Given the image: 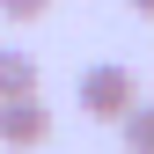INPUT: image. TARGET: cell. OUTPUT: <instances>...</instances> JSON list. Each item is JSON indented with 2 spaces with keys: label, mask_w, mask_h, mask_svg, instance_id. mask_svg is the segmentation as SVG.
<instances>
[{
  "label": "cell",
  "mask_w": 154,
  "mask_h": 154,
  "mask_svg": "<svg viewBox=\"0 0 154 154\" xmlns=\"http://www.w3.org/2000/svg\"><path fill=\"white\" fill-rule=\"evenodd\" d=\"M51 140V110H44V95H0V147H15V154H29V147H44Z\"/></svg>",
  "instance_id": "cell-2"
},
{
  "label": "cell",
  "mask_w": 154,
  "mask_h": 154,
  "mask_svg": "<svg viewBox=\"0 0 154 154\" xmlns=\"http://www.w3.org/2000/svg\"><path fill=\"white\" fill-rule=\"evenodd\" d=\"M118 132H125V154H154V103H132L118 118Z\"/></svg>",
  "instance_id": "cell-3"
},
{
  "label": "cell",
  "mask_w": 154,
  "mask_h": 154,
  "mask_svg": "<svg viewBox=\"0 0 154 154\" xmlns=\"http://www.w3.org/2000/svg\"><path fill=\"white\" fill-rule=\"evenodd\" d=\"M44 8H51V0H0V15H8V22H37Z\"/></svg>",
  "instance_id": "cell-5"
},
{
  "label": "cell",
  "mask_w": 154,
  "mask_h": 154,
  "mask_svg": "<svg viewBox=\"0 0 154 154\" xmlns=\"http://www.w3.org/2000/svg\"><path fill=\"white\" fill-rule=\"evenodd\" d=\"M37 88V59L29 51H0V95H29Z\"/></svg>",
  "instance_id": "cell-4"
},
{
  "label": "cell",
  "mask_w": 154,
  "mask_h": 154,
  "mask_svg": "<svg viewBox=\"0 0 154 154\" xmlns=\"http://www.w3.org/2000/svg\"><path fill=\"white\" fill-rule=\"evenodd\" d=\"M73 95H81V118H103L118 125L132 103H140V81H132V66H81V81H73Z\"/></svg>",
  "instance_id": "cell-1"
},
{
  "label": "cell",
  "mask_w": 154,
  "mask_h": 154,
  "mask_svg": "<svg viewBox=\"0 0 154 154\" xmlns=\"http://www.w3.org/2000/svg\"><path fill=\"white\" fill-rule=\"evenodd\" d=\"M132 15H147V22H154V0H132Z\"/></svg>",
  "instance_id": "cell-6"
}]
</instances>
